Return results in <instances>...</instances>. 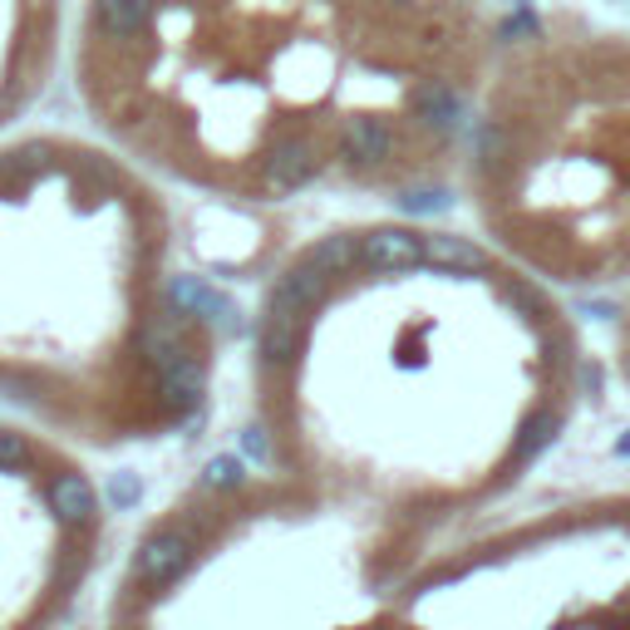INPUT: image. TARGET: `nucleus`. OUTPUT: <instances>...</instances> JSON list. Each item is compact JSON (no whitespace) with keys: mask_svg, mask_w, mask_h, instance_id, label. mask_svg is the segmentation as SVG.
<instances>
[{"mask_svg":"<svg viewBox=\"0 0 630 630\" xmlns=\"http://www.w3.org/2000/svg\"><path fill=\"white\" fill-rule=\"evenodd\" d=\"M139 498H143L139 472H113V478H109V502H113V508H133Z\"/></svg>","mask_w":630,"mask_h":630,"instance_id":"18","label":"nucleus"},{"mask_svg":"<svg viewBox=\"0 0 630 630\" xmlns=\"http://www.w3.org/2000/svg\"><path fill=\"white\" fill-rule=\"evenodd\" d=\"M203 384H207V370L197 355H183L167 370H158V394H163L167 409H193L203 399Z\"/></svg>","mask_w":630,"mask_h":630,"instance_id":"7","label":"nucleus"},{"mask_svg":"<svg viewBox=\"0 0 630 630\" xmlns=\"http://www.w3.org/2000/svg\"><path fill=\"white\" fill-rule=\"evenodd\" d=\"M241 478H247V468H241V458H213L207 464V472H203V482L207 488H241Z\"/></svg>","mask_w":630,"mask_h":630,"instance_id":"17","label":"nucleus"},{"mask_svg":"<svg viewBox=\"0 0 630 630\" xmlns=\"http://www.w3.org/2000/svg\"><path fill=\"white\" fill-rule=\"evenodd\" d=\"M409 109L424 123H438V129H454V123L464 119V104H458V94L448 89L444 79H419L414 94H409Z\"/></svg>","mask_w":630,"mask_h":630,"instance_id":"10","label":"nucleus"},{"mask_svg":"<svg viewBox=\"0 0 630 630\" xmlns=\"http://www.w3.org/2000/svg\"><path fill=\"white\" fill-rule=\"evenodd\" d=\"M472 158H478V167H502L512 158V133L498 129V123H482L478 133H472Z\"/></svg>","mask_w":630,"mask_h":630,"instance_id":"16","label":"nucleus"},{"mask_svg":"<svg viewBox=\"0 0 630 630\" xmlns=\"http://www.w3.org/2000/svg\"><path fill=\"white\" fill-rule=\"evenodd\" d=\"M325 281H330V276H321L311 261H301L296 271H286V276L276 281V291H271L267 306H271V311H306V315H311L315 301L325 296Z\"/></svg>","mask_w":630,"mask_h":630,"instance_id":"9","label":"nucleus"},{"mask_svg":"<svg viewBox=\"0 0 630 630\" xmlns=\"http://www.w3.org/2000/svg\"><path fill=\"white\" fill-rule=\"evenodd\" d=\"M153 15V0H94V20H99L104 35L113 40H129L149 25Z\"/></svg>","mask_w":630,"mask_h":630,"instance_id":"12","label":"nucleus"},{"mask_svg":"<svg viewBox=\"0 0 630 630\" xmlns=\"http://www.w3.org/2000/svg\"><path fill=\"white\" fill-rule=\"evenodd\" d=\"M306 311H271L267 306V321H261V355L271 365H291L306 345Z\"/></svg>","mask_w":630,"mask_h":630,"instance_id":"5","label":"nucleus"},{"mask_svg":"<svg viewBox=\"0 0 630 630\" xmlns=\"http://www.w3.org/2000/svg\"><path fill=\"white\" fill-rule=\"evenodd\" d=\"M340 153L350 158L355 167H380L394 158V133L384 129L380 119H350L340 133Z\"/></svg>","mask_w":630,"mask_h":630,"instance_id":"6","label":"nucleus"},{"mask_svg":"<svg viewBox=\"0 0 630 630\" xmlns=\"http://www.w3.org/2000/svg\"><path fill=\"white\" fill-rule=\"evenodd\" d=\"M306 261L321 271V276H340V271H350L355 261H360V241H355L350 232H345V237H325Z\"/></svg>","mask_w":630,"mask_h":630,"instance_id":"14","label":"nucleus"},{"mask_svg":"<svg viewBox=\"0 0 630 630\" xmlns=\"http://www.w3.org/2000/svg\"><path fill=\"white\" fill-rule=\"evenodd\" d=\"M10 158H15V167H45L50 163V149H45V143H30L25 153H10Z\"/></svg>","mask_w":630,"mask_h":630,"instance_id":"22","label":"nucleus"},{"mask_svg":"<svg viewBox=\"0 0 630 630\" xmlns=\"http://www.w3.org/2000/svg\"><path fill=\"white\" fill-rule=\"evenodd\" d=\"M25 464H30L25 434H15V428H0V468H25Z\"/></svg>","mask_w":630,"mask_h":630,"instance_id":"19","label":"nucleus"},{"mask_svg":"<svg viewBox=\"0 0 630 630\" xmlns=\"http://www.w3.org/2000/svg\"><path fill=\"white\" fill-rule=\"evenodd\" d=\"M444 203H448L444 193H404V197H399L404 213H434V207H444Z\"/></svg>","mask_w":630,"mask_h":630,"instance_id":"20","label":"nucleus"},{"mask_svg":"<svg viewBox=\"0 0 630 630\" xmlns=\"http://www.w3.org/2000/svg\"><path fill=\"white\" fill-rule=\"evenodd\" d=\"M193 562V532H153L149 542L139 547V562H133V576L143 586H167L183 566Z\"/></svg>","mask_w":630,"mask_h":630,"instance_id":"1","label":"nucleus"},{"mask_svg":"<svg viewBox=\"0 0 630 630\" xmlns=\"http://www.w3.org/2000/svg\"><path fill=\"white\" fill-rule=\"evenodd\" d=\"M424 261L428 267H444V271H482V251L464 237H424Z\"/></svg>","mask_w":630,"mask_h":630,"instance_id":"13","label":"nucleus"},{"mask_svg":"<svg viewBox=\"0 0 630 630\" xmlns=\"http://www.w3.org/2000/svg\"><path fill=\"white\" fill-rule=\"evenodd\" d=\"M50 508H55V518L65 522V528H84V522L94 518V508H99V498H94L89 478H79V472H59V478L50 482Z\"/></svg>","mask_w":630,"mask_h":630,"instance_id":"8","label":"nucleus"},{"mask_svg":"<svg viewBox=\"0 0 630 630\" xmlns=\"http://www.w3.org/2000/svg\"><path fill=\"white\" fill-rule=\"evenodd\" d=\"M315 167H321L315 139H306V133L276 139V149L267 153V187H276V193H296L301 183H311Z\"/></svg>","mask_w":630,"mask_h":630,"instance_id":"2","label":"nucleus"},{"mask_svg":"<svg viewBox=\"0 0 630 630\" xmlns=\"http://www.w3.org/2000/svg\"><path fill=\"white\" fill-rule=\"evenodd\" d=\"M241 448H247L251 458H267V428H257V424H251L247 434H241Z\"/></svg>","mask_w":630,"mask_h":630,"instance_id":"23","label":"nucleus"},{"mask_svg":"<svg viewBox=\"0 0 630 630\" xmlns=\"http://www.w3.org/2000/svg\"><path fill=\"white\" fill-rule=\"evenodd\" d=\"M139 350L149 355L158 370H167L173 360L193 355L187 350V340H183V321H177V315H153V321L139 330Z\"/></svg>","mask_w":630,"mask_h":630,"instance_id":"11","label":"nucleus"},{"mask_svg":"<svg viewBox=\"0 0 630 630\" xmlns=\"http://www.w3.org/2000/svg\"><path fill=\"white\" fill-rule=\"evenodd\" d=\"M616 454H621V458H630V434L621 438V444H616Z\"/></svg>","mask_w":630,"mask_h":630,"instance_id":"24","label":"nucleus"},{"mask_svg":"<svg viewBox=\"0 0 630 630\" xmlns=\"http://www.w3.org/2000/svg\"><path fill=\"white\" fill-rule=\"evenodd\" d=\"M360 261L370 271H409L424 267V237L404 232V227H384V232H370L360 241Z\"/></svg>","mask_w":630,"mask_h":630,"instance_id":"3","label":"nucleus"},{"mask_svg":"<svg viewBox=\"0 0 630 630\" xmlns=\"http://www.w3.org/2000/svg\"><path fill=\"white\" fill-rule=\"evenodd\" d=\"M167 301L177 306V315H197V321H213V325H232V315H237L222 291H213L197 276H173L167 281Z\"/></svg>","mask_w":630,"mask_h":630,"instance_id":"4","label":"nucleus"},{"mask_svg":"<svg viewBox=\"0 0 630 630\" xmlns=\"http://www.w3.org/2000/svg\"><path fill=\"white\" fill-rule=\"evenodd\" d=\"M552 438H556V419L552 414H532L528 424H522L518 444H512V464H532V458H537Z\"/></svg>","mask_w":630,"mask_h":630,"instance_id":"15","label":"nucleus"},{"mask_svg":"<svg viewBox=\"0 0 630 630\" xmlns=\"http://www.w3.org/2000/svg\"><path fill=\"white\" fill-rule=\"evenodd\" d=\"M502 35H537V20H532L528 15V10H518V15H508V20H502Z\"/></svg>","mask_w":630,"mask_h":630,"instance_id":"21","label":"nucleus"}]
</instances>
